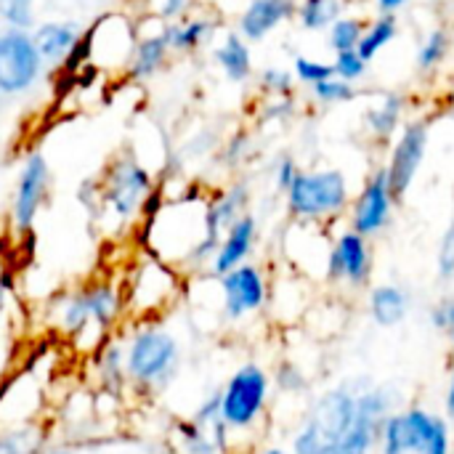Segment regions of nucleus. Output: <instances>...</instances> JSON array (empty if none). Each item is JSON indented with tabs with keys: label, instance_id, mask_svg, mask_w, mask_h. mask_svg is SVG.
I'll return each instance as SVG.
<instances>
[{
	"label": "nucleus",
	"instance_id": "09e8293b",
	"mask_svg": "<svg viewBox=\"0 0 454 454\" xmlns=\"http://www.w3.org/2000/svg\"><path fill=\"white\" fill-rule=\"evenodd\" d=\"M35 454H69V450H61V447H43L40 452Z\"/></svg>",
	"mask_w": 454,
	"mask_h": 454
},
{
	"label": "nucleus",
	"instance_id": "6e6552de",
	"mask_svg": "<svg viewBox=\"0 0 454 454\" xmlns=\"http://www.w3.org/2000/svg\"><path fill=\"white\" fill-rule=\"evenodd\" d=\"M378 454H454L452 423L420 404L399 407L380 426Z\"/></svg>",
	"mask_w": 454,
	"mask_h": 454
},
{
	"label": "nucleus",
	"instance_id": "ea45409f",
	"mask_svg": "<svg viewBox=\"0 0 454 454\" xmlns=\"http://www.w3.org/2000/svg\"><path fill=\"white\" fill-rule=\"evenodd\" d=\"M436 271L442 282H454V218L450 221L447 231L442 234L439 253H436Z\"/></svg>",
	"mask_w": 454,
	"mask_h": 454
},
{
	"label": "nucleus",
	"instance_id": "412c9836",
	"mask_svg": "<svg viewBox=\"0 0 454 454\" xmlns=\"http://www.w3.org/2000/svg\"><path fill=\"white\" fill-rule=\"evenodd\" d=\"M295 11H298V0H250L237 19V32L247 43H261L277 27L290 21Z\"/></svg>",
	"mask_w": 454,
	"mask_h": 454
},
{
	"label": "nucleus",
	"instance_id": "39448f33",
	"mask_svg": "<svg viewBox=\"0 0 454 454\" xmlns=\"http://www.w3.org/2000/svg\"><path fill=\"white\" fill-rule=\"evenodd\" d=\"M367 380H343L319 394L290 442V454H338L356 423L359 394Z\"/></svg>",
	"mask_w": 454,
	"mask_h": 454
},
{
	"label": "nucleus",
	"instance_id": "cd10ccee",
	"mask_svg": "<svg viewBox=\"0 0 454 454\" xmlns=\"http://www.w3.org/2000/svg\"><path fill=\"white\" fill-rule=\"evenodd\" d=\"M173 450L176 454H229L218 439L213 436L210 428L200 426L194 418H186V420H178L173 426Z\"/></svg>",
	"mask_w": 454,
	"mask_h": 454
},
{
	"label": "nucleus",
	"instance_id": "37998d69",
	"mask_svg": "<svg viewBox=\"0 0 454 454\" xmlns=\"http://www.w3.org/2000/svg\"><path fill=\"white\" fill-rule=\"evenodd\" d=\"M282 394H301L303 388H306V375L298 370V367H293V364H282L279 367V372H277V378L271 380Z\"/></svg>",
	"mask_w": 454,
	"mask_h": 454
},
{
	"label": "nucleus",
	"instance_id": "f03ea898",
	"mask_svg": "<svg viewBox=\"0 0 454 454\" xmlns=\"http://www.w3.org/2000/svg\"><path fill=\"white\" fill-rule=\"evenodd\" d=\"M53 330L67 338L77 351L93 354L101 343L120 335L128 319L122 279L96 277L69 290H61L48 303Z\"/></svg>",
	"mask_w": 454,
	"mask_h": 454
},
{
	"label": "nucleus",
	"instance_id": "79ce46f5",
	"mask_svg": "<svg viewBox=\"0 0 454 454\" xmlns=\"http://www.w3.org/2000/svg\"><path fill=\"white\" fill-rule=\"evenodd\" d=\"M298 173H301L298 162L290 154H282L277 160V165H274V189L279 194H287V189L293 186V181L298 178Z\"/></svg>",
	"mask_w": 454,
	"mask_h": 454
},
{
	"label": "nucleus",
	"instance_id": "bb28decb",
	"mask_svg": "<svg viewBox=\"0 0 454 454\" xmlns=\"http://www.w3.org/2000/svg\"><path fill=\"white\" fill-rule=\"evenodd\" d=\"M404 96L396 93V90H388L383 93V98L367 109L364 114V125H367V133L372 136V141L378 144H388L399 136L402 125H404Z\"/></svg>",
	"mask_w": 454,
	"mask_h": 454
},
{
	"label": "nucleus",
	"instance_id": "393cba45",
	"mask_svg": "<svg viewBox=\"0 0 454 454\" xmlns=\"http://www.w3.org/2000/svg\"><path fill=\"white\" fill-rule=\"evenodd\" d=\"M215 29H218V24L210 13H186L184 19L165 27L176 56H189V53L202 51L205 45L213 43Z\"/></svg>",
	"mask_w": 454,
	"mask_h": 454
},
{
	"label": "nucleus",
	"instance_id": "a211bd4d",
	"mask_svg": "<svg viewBox=\"0 0 454 454\" xmlns=\"http://www.w3.org/2000/svg\"><path fill=\"white\" fill-rule=\"evenodd\" d=\"M149 27L138 24V43L133 48V56L128 61V69H125V80L128 82H149L154 80L168 64L170 59L176 56L173 48H170V40H168V32H165V24H157V21H146Z\"/></svg>",
	"mask_w": 454,
	"mask_h": 454
},
{
	"label": "nucleus",
	"instance_id": "20e7f679",
	"mask_svg": "<svg viewBox=\"0 0 454 454\" xmlns=\"http://www.w3.org/2000/svg\"><path fill=\"white\" fill-rule=\"evenodd\" d=\"M125 372L130 391L144 396L162 394L181 370V343L173 330L157 322H133L122 338Z\"/></svg>",
	"mask_w": 454,
	"mask_h": 454
},
{
	"label": "nucleus",
	"instance_id": "72a5a7b5",
	"mask_svg": "<svg viewBox=\"0 0 454 454\" xmlns=\"http://www.w3.org/2000/svg\"><path fill=\"white\" fill-rule=\"evenodd\" d=\"M192 5H194V0H138L141 19L157 21L165 27L184 19L186 13H192Z\"/></svg>",
	"mask_w": 454,
	"mask_h": 454
},
{
	"label": "nucleus",
	"instance_id": "a878e982",
	"mask_svg": "<svg viewBox=\"0 0 454 454\" xmlns=\"http://www.w3.org/2000/svg\"><path fill=\"white\" fill-rule=\"evenodd\" d=\"M213 61L229 82L242 85L253 77V51H250V43L237 29L226 32L213 45Z\"/></svg>",
	"mask_w": 454,
	"mask_h": 454
},
{
	"label": "nucleus",
	"instance_id": "5701e85b",
	"mask_svg": "<svg viewBox=\"0 0 454 454\" xmlns=\"http://www.w3.org/2000/svg\"><path fill=\"white\" fill-rule=\"evenodd\" d=\"M250 205V189L247 184H231L221 192H215L207 202V231L213 242H221V237L242 218L247 215Z\"/></svg>",
	"mask_w": 454,
	"mask_h": 454
},
{
	"label": "nucleus",
	"instance_id": "f8f14e48",
	"mask_svg": "<svg viewBox=\"0 0 454 454\" xmlns=\"http://www.w3.org/2000/svg\"><path fill=\"white\" fill-rule=\"evenodd\" d=\"M51 194V165L43 149H29L19 165L16 181H13V194H11V207H8V221L16 237L32 234L45 202Z\"/></svg>",
	"mask_w": 454,
	"mask_h": 454
},
{
	"label": "nucleus",
	"instance_id": "e433bc0d",
	"mask_svg": "<svg viewBox=\"0 0 454 454\" xmlns=\"http://www.w3.org/2000/svg\"><path fill=\"white\" fill-rule=\"evenodd\" d=\"M293 74H295V82L314 88L317 82H325L335 72H333V61H322V59H311V56H295Z\"/></svg>",
	"mask_w": 454,
	"mask_h": 454
},
{
	"label": "nucleus",
	"instance_id": "c85d7f7f",
	"mask_svg": "<svg viewBox=\"0 0 454 454\" xmlns=\"http://www.w3.org/2000/svg\"><path fill=\"white\" fill-rule=\"evenodd\" d=\"M343 16V0H298L295 19L306 32H327Z\"/></svg>",
	"mask_w": 454,
	"mask_h": 454
},
{
	"label": "nucleus",
	"instance_id": "f3484780",
	"mask_svg": "<svg viewBox=\"0 0 454 454\" xmlns=\"http://www.w3.org/2000/svg\"><path fill=\"white\" fill-rule=\"evenodd\" d=\"M428 141H431V128L426 120L404 122L399 136L394 138L391 152H388V162L383 170H386L388 184L399 200H404L407 192L412 189V184L423 168V160L428 154Z\"/></svg>",
	"mask_w": 454,
	"mask_h": 454
},
{
	"label": "nucleus",
	"instance_id": "58836bf2",
	"mask_svg": "<svg viewBox=\"0 0 454 454\" xmlns=\"http://www.w3.org/2000/svg\"><path fill=\"white\" fill-rule=\"evenodd\" d=\"M367 69H370V61H367L359 51L335 53V59H333V72H335V77H340V80H346V82H354V85H356V80H362V77L367 74Z\"/></svg>",
	"mask_w": 454,
	"mask_h": 454
},
{
	"label": "nucleus",
	"instance_id": "f257e3e1",
	"mask_svg": "<svg viewBox=\"0 0 454 454\" xmlns=\"http://www.w3.org/2000/svg\"><path fill=\"white\" fill-rule=\"evenodd\" d=\"M207 202L202 194H184L176 200L162 197L157 210H152L144 223V250L181 274L205 271L218 250V242L207 231Z\"/></svg>",
	"mask_w": 454,
	"mask_h": 454
},
{
	"label": "nucleus",
	"instance_id": "3c124183",
	"mask_svg": "<svg viewBox=\"0 0 454 454\" xmlns=\"http://www.w3.org/2000/svg\"><path fill=\"white\" fill-rule=\"evenodd\" d=\"M452 106H454V90H452Z\"/></svg>",
	"mask_w": 454,
	"mask_h": 454
},
{
	"label": "nucleus",
	"instance_id": "2eb2a0df",
	"mask_svg": "<svg viewBox=\"0 0 454 454\" xmlns=\"http://www.w3.org/2000/svg\"><path fill=\"white\" fill-rule=\"evenodd\" d=\"M396 410H399L396 388L394 386H375V383L367 380L362 386V394H359L356 423H354L351 434L346 436V442H343L338 454H378L380 426Z\"/></svg>",
	"mask_w": 454,
	"mask_h": 454
},
{
	"label": "nucleus",
	"instance_id": "2f4dec72",
	"mask_svg": "<svg viewBox=\"0 0 454 454\" xmlns=\"http://www.w3.org/2000/svg\"><path fill=\"white\" fill-rule=\"evenodd\" d=\"M450 51H452V35L442 27L431 29L418 48V72H423V74L436 72L447 61Z\"/></svg>",
	"mask_w": 454,
	"mask_h": 454
},
{
	"label": "nucleus",
	"instance_id": "8fccbe9b",
	"mask_svg": "<svg viewBox=\"0 0 454 454\" xmlns=\"http://www.w3.org/2000/svg\"><path fill=\"white\" fill-rule=\"evenodd\" d=\"M258 454H290L287 450H282V447H263Z\"/></svg>",
	"mask_w": 454,
	"mask_h": 454
},
{
	"label": "nucleus",
	"instance_id": "dca6fc26",
	"mask_svg": "<svg viewBox=\"0 0 454 454\" xmlns=\"http://www.w3.org/2000/svg\"><path fill=\"white\" fill-rule=\"evenodd\" d=\"M396 205H399V197L394 194V189L388 184V176L380 168L372 176H367V181L362 184L359 194L351 200L348 226L354 231H359L362 237L375 239V237H380L391 226Z\"/></svg>",
	"mask_w": 454,
	"mask_h": 454
},
{
	"label": "nucleus",
	"instance_id": "6ab92c4d",
	"mask_svg": "<svg viewBox=\"0 0 454 454\" xmlns=\"http://www.w3.org/2000/svg\"><path fill=\"white\" fill-rule=\"evenodd\" d=\"M85 27L74 19H43L32 29V40L37 53L43 56L48 69H64L74 48L80 45Z\"/></svg>",
	"mask_w": 454,
	"mask_h": 454
},
{
	"label": "nucleus",
	"instance_id": "c03bdc74",
	"mask_svg": "<svg viewBox=\"0 0 454 454\" xmlns=\"http://www.w3.org/2000/svg\"><path fill=\"white\" fill-rule=\"evenodd\" d=\"M250 152V138H247V133H234L229 141H226V146H223V160L229 162V165H239L242 160H245V154Z\"/></svg>",
	"mask_w": 454,
	"mask_h": 454
},
{
	"label": "nucleus",
	"instance_id": "7c9ffc66",
	"mask_svg": "<svg viewBox=\"0 0 454 454\" xmlns=\"http://www.w3.org/2000/svg\"><path fill=\"white\" fill-rule=\"evenodd\" d=\"M45 447V434L35 423H19L0 431V454H35Z\"/></svg>",
	"mask_w": 454,
	"mask_h": 454
},
{
	"label": "nucleus",
	"instance_id": "4468645a",
	"mask_svg": "<svg viewBox=\"0 0 454 454\" xmlns=\"http://www.w3.org/2000/svg\"><path fill=\"white\" fill-rule=\"evenodd\" d=\"M372 271H375L372 239L362 237L351 226H346L330 239L325 282H330L333 287L364 290L372 279Z\"/></svg>",
	"mask_w": 454,
	"mask_h": 454
},
{
	"label": "nucleus",
	"instance_id": "1a4fd4ad",
	"mask_svg": "<svg viewBox=\"0 0 454 454\" xmlns=\"http://www.w3.org/2000/svg\"><path fill=\"white\" fill-rule=\"evenodd\" d=\"M221 391V420L231 431V436L250 434L261 426L269 412V402L274 394L271 375L258 362L239 364Z\"/></svg>",
	"mask_w": 454,
	"mask_h": 454
},
{
	"label": "nucleus",
	"instance_id": "f704fd0d",
	"mask_svg": "<svg viewBox=\"0 0 454 454\" xmlns=\"http://www.w3.org/2000/svg\"><path fill=\"white\" fill-rule=\"evenodd\" d=\"M311 90V98L322 106H340V104H348L356 98V85L354 82H346L340 77H327L325 82H317Z\"/></svg>",
	"mask_w": 454,
	"mask_h": 454
},
{
	"label": "nucleus",
	"instance_id": "de8ad7c7",
	"mask_svg": "<svg viewBox=\"0 0 454 454\" xmlns=\"http://www.w3.org/2000/svg\"><path fill=\"white\" fill-rule=\"evenodd\" d=\"M378 3V8L383 11V13H396L399 8H404L410 0H375Z\"/></svg>",
	"mask_w": 454,
	"mask_h": 454
},
{
	"label": "nucleus",
	"instance_id": "9d476101",
	"mask_svg": "<svg viewBox=\"0 0 454 454\" xmlns=\"http://www.w3.org/2000/svg\"><path fill=\"white\" fill-rule=\"evenodd\" d=\"M138 21L128 13L112 11L98 16L90 27H85V67L106 74H125L133 48L138 43Z\"/></svg>",
	"mask_w": 454,
	"mask_h": 454
},
{
	"label": "nucleus",
	"instance_id": "a18cd8bd",
	"mask_svg": "<svg viewBox=\"0 0 454 454\" xmlns=\"http://www.w3.org/2000/svg\"><path fill=\"white\" fill-rule=\"evenodd\" d=\"M444 418L454 423V364L452 375H450V383H447V394H444Z\"/></svg>",
	"mask_w": 454,
	"mask_h": 454
},
{
	"label": "nucleus",
	"instance_id": "ddd939ff",
	"mask_svg": "<svg viewBox=\"0 0 454 454\" xmlns=\"http://www.w3.org/2000/svg\"><path fill=\"white\" fill-rule=\"evenodd\" d=\"M218 287V309L223 322L239 325L269 306L271 279L263 266L242 263L223 277H213Z\"/></svg>",
	"mask_w": 454,
	"mask_h": 454
},
{
	"label": "nucleus",
	"instance_id": "aec40b11",
	"mask_svg": "<svg viewBox=\"0 0 454 454\" xmlns=\"http://www.w3.org/2000/svg\"><path fill=\"white\" fill-rule=\"evenodd\" d=\"M258 245V221L253 213L242 215L218 242V250L207 266V277H223L231 269L250 263V255Z\"/></svg>",
	"mask_w": 454,
	"mask_h": 454
},
{
	"label": "nucleus",
	"instance_id": "b1692460",
	"mask_svg": "<svg viewBox=\"0 0 454 454\" xmlns=\"http://www.w3.org/2000/svg\"><path fill=\"white\" fill-rule=\"evenodd\" d=\"M410 309H412V298L402 285L386 282V285H375L367 293V314L380 330L399 327L410 317Z\"/></svg>",
	"mask_w": 454,
	"mask_h": 454
},
{
	"label": "nucleus",
	"instance_id": "c756f323",
	"mask_svg": "<svg viewBox=\"0 0 454 454\" xmlns=\"http://www.w3.org/2000/svg\"><path fill=\"white\" fill-rule=\"evenodd\" d=\"M399 35V19L396 13H380L378 19H372L362 35V43H359V53L367 59V61H375V56L380 51H386Z\"/></svg>",
	"mask_w": 454,
	"mask_h": 454
},
{
	"label": "nucleus",
	"instance_id": "9b49d317",
	"mask_svg": "<svg viewBox=\"0 0 454 454\" xmlns=\"http://www.w3.org/2000/svg\"><path fill=\"white\" fill-rule=\"evenodd\" d=\"M48 74L35 48L32 32L0 21V98H21L32 93Z\"/></svg>",
	"mask_w": 454,
	"mask_h": 454
},
{
	"label": "nucleus",
	"instance_id": "0eeeda50",
	"mask_svg": "<svg viewBox=\"0 0 454 454\" xmlns=\"http://www.w3.org/2000/svg\"><path fill=\"white\" fill-rule=\"evenodd\" d=\"M122 293L133 322H157L181 301L184 274L144 250L122 277Z\"/></svg>",
	"mask_w": 454,
	"mask_h": 454
},
{
	"label": "nucleus",
	"instance_id": "4be33fe9",
	"mask_svg": "<svg viewBox=\"0 0 454 454\" xmlns=\"http://www.w3.org/2000/svg\"><path fill=\"white\" fill-rule=\"evenodd\" d=\"M88 370L96 388L106 396H120L128 391V372H125V346L122 338L114 335L101 343L93 354H88Z\"/></svg>",
	"mask_w": 454,
	"mask_h": 454
},
{
	"label": "nucleus",
	"instance_id": "4c0bfd02",
	"mask_svg": "<svg viewBox=\"0 0 454 454\" xmlns=\"http://www.w3.org/2000/svg\"><path fill=\"white\" fill-rule=\"evenodd\" d=\"M258 88L271 96V98H282V96H293L295 88V74L282 69V67H266L258 77Z\"/></svg>",
	"mask_w": 454,
	"mask_h": 454
},
{
	"label": "nucleus",
	"instance_id": "a19ab883",
	"mask_svg": "<svg viewBox=\"0 0 454 454\" xmlns=\"http://www.w3.org/2000/svg\"><path fill=\"white\" fill-rule=\"evenodd\" d=\"M431 325L450 340L454 351V293L442 298L434 309H431Z\"/></svg>",
	"mask_w": 454,
	"mask_h": 454
},
{
	"label": "nucleus",
	"instance_id": "7ed1b4c3",
	"mask_svg": "<svg viewBox=\"0 0 454 454\" xmlns=\"http://www.w3.org/2000/svg\"><path fill=\"white\" fill-rule=\"evenodd\" d=\"M157 192V181L152 170L133 157L130 152L114 154L101 176L93 181L90 210L104 223V229L125 231L130 226H141L146 202Z\"/></svg>",
	"mask_w": 454,
	"mask_h": 454
},
{
	"label": "nucleus",
	"instance_id": "473e14b6",
	"mask_svg": "<svg viewBox=\"0 0 454 454\" xmlns=\"http://www.w3.org/2000/svg\"><path fill=\"white\" fill-rule=\"evenodd\" d=\"M367 24L359 16H340L330 29H327V48L333 53H346V51H359L362 35Z\"/></svg>",
	"mask_w": 454,
	"mask_h": 454
},
{
	"label": "nucleus",
	"instance_id": "c9c22d12",
	"mask_svg": "<svg viewBox=\"0 0 454 454\" xmlns=\"http://www.w3.org/2000/svg\"><path fill=\"white\" fill-rule=\"evenodd\" d=\"M0 21L32 32L37 27V0H0Z\"/></svg>",
	"mask_w": 454,
	"mask_h": 454
},
{
	"label": "nucleus",
	"instance_id": "423d86ee",
	"mask_svg": "<svg viewBox=\"0 0 454 454\" xmlns=\"http://www.w3.org/2000/svg\"><path fill=\"white\" fill-rule=\"evenodd\" d=\"M348 176L338 168L301 170L285 194V205L293 221L325 226L343 218L351 207Z\"/></svg>",
	"mask_w": 454,
	"mask_h": 454
},
{
	"label": "nucleus",
	"instance_id": "49530a36",
	"mask_svg": "<svg viewBox=\"0 0 454 454\" xmlns=\"http://www.w3.org/2000/svg\"><path fill=\"white\" fill-rule=\"evenodd\" d=\"M8 301H11V282L5 274H0V319L8 311Z\"/></svg>",
	"mask_w": 454,
	"mask_h": 454
}]
</instances>
